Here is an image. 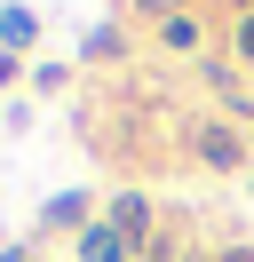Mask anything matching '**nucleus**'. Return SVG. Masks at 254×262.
Here are the masks:
<instances>
[{"instance_id":"nucleus-9","label":"nucleus","mask_w":254,"mask_h":262,"mask_svg":"<svg viewBox=\"0 0 254 262\" xmlns=\"http://www.w3.org/2000/svg\"><path fill=\"white\" fill-rule=\"evenodd\" d=\"M143 8H151V16H159V8H175V0H143Z\"/></svg>"},{"instance_id":"nucleus-11","label":"nucleus","mask_w":254,"mask_h":262,"mask_svg":"<svg viewBox=\"0 0 254 262\" xmlns=\"http://www.w3.org/2000/svg\"><path fill=\"white\" fill-rule=\"evenodd\" d=\"M190 262H199V254H190Z\"/></svg>"},{"instance_id":"nucleus-8","label":"nucleus","mask_w":254,"mask_h":262,"mask_svg":"<svg viewBox=\"0 0 254 262\" xmlns=\"http://www.w3.org/2000/svg\"><path fill=\"white\" fill-rule=\"evenodd\" d=\"M215 262H254V246H222V254Z\"/></svg>"},{"instance_id":"nucleus-4","label":"nucleus","mask_w":254,"mask_h":262,"mask_svg":"<svg viewBox=\"0 0 254 262\" xmlns=\"http://www.w3.org/2000/svg\"><path fill=\"white\" fill-rule=\"evenodd\" d=\"M79 214H88V199H72V191H64V199H48V214H40V223H48V230H64V223H79Z\"/></svg>"},{"instance_id":"nucleus-6","label":"nucleus","mask_w":254,"mask_h":262,"mask_svg":"<svg viewBox=\"0 0 254 262\" xmlns=\"http://www.w3.org/2000/svg\"><path fill=\"white\" fill-rule=\"evenodd\" d=\"M167 48H199V24H190V16H167Z\"/></svg>"},{"instance_id":"nucleus-10","label":"nucleus","mask_w":254,"mask_h":262,"mask_svg":"<svg viewBox=\"0 0 254 262\" xmlns=\"http://www.w3.org/2000/svg\"><path fill=\"white\" fill-rule=\"evenodd\" d=\"M246 16H254V0H246Z\"/></svg>"},{"instance_id":"nucleus-2","label":"nucleus","mask_w":254,"mask_h":262,"mask_svg":"<svg viewBox=\"0 0 254 262\" xmlns=\"http://www.w3.org/2000/svg\"><path fill=\"white\" fill-rule=\"evenodd\" d=\"M190 143H199V159H206V167H246V143H238L230 127H199Z\"/></svg>"},{"instance_id":"nucleus-5","label":"nucleus","mask_w":254,"mask_h":262,"mask_svg":"<svg viewBox=\"0 0 254 262\" xmlns=\"http://www.w3.org/2000/svg\"><path fill=\"white\" fill-rule=\"evenodd\" d=\"M0 40L24 48V40H32V8H0Z\"/></svg>"},{"instance_id":"nucleus-7","label":"nucleus","mask_w":254,"mask_h":262,"mask_svg":"<svg viewBox=\"0 0 254 262\" xmlns=\"http://www.w3.org/2000/svg\"><path fill=\"white\" fill-rule=\"evenodd\" d=\"M238 56L254 64V16H238Z\"/></svg>"},{"instance_id":"nucleus-1","label":"nucleus","mask_w":254,"mask_h":262,"mask_svg":"<svg viewBox=\"0 0 254 262\" xmlns=\"http://www.w3.org/2000/svg\"><path fill=\"white\" fill-rule=\"evenodd\" d=\"M111 230H119L127 246H143V238H151V207H143L135 191H119V199H111Z\"/></svg>"},{"instance_id":"nucleus-3","label":"nucleus","mask_w":254,"mask_h":262,"mask_svg":"<svg viewBox=\"0 0 254 262\" xmlns=\"http://www.w3.org/2000/svg\"><path fill=\"white\" fill-rule=\"evenodd\" d=\"M79 262H127V238L111 223H95V230H79Z\"/></svg>"}]
</instances>
